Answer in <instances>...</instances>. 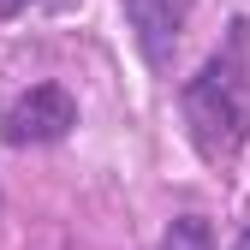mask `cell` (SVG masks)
<instances>
[{"mask_svg":"<svg viewBox=\"0 0 250 250\" xmlns=\"http://www.w3.org/2000/svg\"><path fill=\"white\" fill-rule=\"evenodd\" d=\"M24 6H30V0H0V18H18Z\"/></svg>","mask_w":250,"mask_h":250,"instance_id":"5b68a950","label":"cell"},{"mask_svg":"<svg viewBox=\"0 0 250 250\" xmlns=\"http://www.w3.org/2000/svg\"><path fill=\"white\" fill-rule=\"evenodd\" d=\"M161 250H214V232H208L203 214H179L167 227V238H161Z\"/></svg>","mask_w":250,"mask_h":250,"instance_id":"277c9868","label":"cell"},{"mask_svg":"<svg viewBox=\"0 0 250 250\" xmlns=\"http://www.w3.org/2000/svg\"><path fill=\"white\" fill-rule=\"evenodd\" d=\"M119 6H125V24H131L143 60L155 72H167L173 48H179V30H185V18H191V0H119Z\"/></svg>","mask_w":250,"mask_h":250,"instance_id":"3957f363","label":"cell"},{"mask_svg":"<svg viewBox=\"0 0 250 250\" xmlns=\"http://www.w3.org/2000/svg\"><path fill=\"white\" fill-rule=\"evenodd\" d=\"M185 125L203 161H232L250 137V102H244V78L238 60H208V66L185 83Z\"/></svg>","mask_w":250,"mask_h":250,"instance_id":"6da1fadb","label":"cell"},{"mask_svg":"<svg viewBox=\"0 0 250 250\" xmlns=\"http://www.w3.org/2000/svg\"><path fill=\"white\" fill-rule=\"evenodd\" d=\"M232 250H250V227H244V232H238V244H232Z\"/></svg>","mask_w":250,"mask_h":250,"instance_id":"8992f818","label":"cell"},{"mask_svg":"<svg viewBox=\"0 0 250 250\" xmlns=\"http://www.w3.org/2000/svg\"><path fill=\"white\" fill-rule=\"evenodd\" d=\"M78 125V102L66 96L60 83H30L24 96L6 102V113H0V137H6L12 149H30V143H60Z\"/></svg>","mask_w":250,"mask_h":250,"instance_id":"7a4b0ae2","label":"cell"}]
</instances>
